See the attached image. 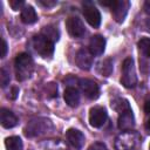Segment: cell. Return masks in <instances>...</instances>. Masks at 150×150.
I'll return each instance as SVG.
<instances>
[{
  "label": "cell",
  "instance_id": "cell-1",
  "mask_svg": "<svg viewBox=\"0 0 150 150\" xmlns=\"http://www.w3.org/2000/svg\"><path fill=\"white\" fill-rule=\"evenodd\" d=\"M14 69L18 81H26L29 79L34 70V61L27 53H20L14 61Z\"/></svg>",
  "mask_w": 150,
  "mask_h": 150
},
{
  "label": "cell",
  "instance_id": "cell-2",
  "mask_svg": "<svg viewBox=\"0 0 150 150\" xmlns=\"http://www.w3.org/2000/svg\"><path fill=\"white\" fill-rule=\"evenodd\" d=\"M53 130V124L48 118L39 117L34 118L25 128V135L27 137H38Z\"/></svg>",
  "mask_w": 150,
  "mask_h": 150
},
{
  "label": "cell",
  "instance_id": "cell-3",
  "mask_svg": "<svg viewBox=\"0 0 150 150\" xmlns=\"http://www.w3.org/2000/svg\"><path fill=\"white\" fill-rule=\"evenodd\" d=\"M141 141V136L136 131H123L115 139L116 150H134Z\"/></svg>",
  "mask_w": 150,
  "mask_h": 150
},
{
  "label": "cell",
  "instance_id": "cell-4",
  "mask_svg": "<svg viewBox=\"0 0 150 150\" xmlns=\"http://www.w3.org/2000/svg\"><path fill=\"white\" fill-rule=\"evenodd\" d=\"M34 50L43 59H49L54 54V42L43 36L42 34L35 35L32 40Z\"/></svg>",
  "mask_w": 150,
  "mask_h": 150
},
{
  "label": "cell",
  "instance_id": "cell-5",
  "mask_svg": "<svg viewBox=\"0 0 150 150\" xmlns=\"http://www.w3.org/2000/svg\"><path fill=\"white\" fill-rule=\"evenodd\" d=\"M121 83L125 88H134L137 83V75L132 57H127L122 63Z\"/></svg>",
  "mask_w": 150,
  "mask_h": 150
},
{
  "label": "cell",
  "instance_id": "cell-6",
  "mask_svg": "<svg viewBox=\"0 0 150 150\" xmlns=\"http://www.w3.org/2000/svg\"><path fill=\"white\" fill-rule=\"evenodd\" d=\"M82 8H83V15L84 19L87 20V22L94 27L97 28L101 23V14L100 11L95 7V5L91 1H83L82 2Z\"/></svg>",
  "mask_w": 150,
  "mask_h": 150
},
{
  "label": "cell",
  "instance_id": "cell-7",
  "mask_svg": "<svg viewBox=\"0 0 150 150\" xmlns=\"http://www.w3.org/2000/svg\"><path fill=\"white\" fill-rule=\"evenodd\" d=\"M130 7V2L128 0H114L112 1V5L110 6V9H111V14H112V18L115 19L116 22L118 23H122L128 14V9Z\"/></svg>",
  "mask_w": 150,
  "mask_h": 150
},
{
  "label": "cell",
  "instance_id": "cell-8",
  "mask_svg": "<svg viewBox=\"0 0 150 150\" xmlns=\"http://www.w3.org/2000/svg\"><path fill=\"white\" fill-rule=\"evenodd\" d=\"M79 87L86 97L89 100H96L100 96V87L98 84L90 79H81L79 80Z\"/></svg>",
  "mask_w": 150,
  "mask_h": 150
},
{
  "label": "cell",
  "instance_id": "cell-9",
  "mask_svg": "<svg viewBox=\"0 0 150 150\" xmlns=\"http://www.w3.org/2000/svg\"><path fill=\"white\" fill-rule=\"evenodd\" d=\"M108 114L103 107L96 105L89 110V123L94 128H101L107 121Z\"/></svg>",
  "mask_w": 150,
  "mask_h": 150
},
{
  "label": "cell",
  "instance_id": "cell-10",
  "mask_svg": "<svg viewBox=\"0 0 150 150\" xmlns=\"http://www.w3.org/2000/svg\"><path fill=\"white\" fill-rule=\"evenodd\" d=\"M66 28L73 38H82L86 33V27L82 20L77 16H70L66 21Z\"/></svg>",
  "mask_w": 150,
  "mask_h": 150
},
{
  "label": "cell",
  "instance_id": "cell-11",
  "mask_svg": "<svg viewBox=\"0 0 150 150\" xmlns=\"http://www.w3.org/2000/svg\"><path fill=\"white\" fill-rule=\"evenodd\" d=\"M117 125H118V129L122 130V131H131L134 129V127H135V116L132 114L131 108L124 110L121 114H118Z\"/></svg>",
  "mask_w": 150,
  "mask_h": 150
},
{
  "label": "cell",
  "instance_id": "cell-12",
  "mask_svg": "<svg viewBox=\"0 0 150 150\" xmlns=\"http://www.w3.org/2000/svg\"><path fill=\"white\" fill-rule=\"evenodd\" d=\"M75 62L77 67L82 70H89L93 66V54L89 52V49L81 48L75 56Z\"/></svg>",
  "mask_w": 150,
  "mask_h": 150
},
{
  "label": "cell",
  "instance_id": "cell-13",
  "mask_svg": "<svg viewBox=\"0 0 150 150\" xmlns=\"http://www.w3.org/2000/svg\"><path fill=\"white\" fill-rule=\"evenodd\" d=\"M66 138H67L68 143H69L74 149H76V150H80V149L83 146L84 141H86L84 135H83L80 130L74 129V128H70V129H68V130L66 131Z\"/></svg>",
  "mask_w": 150,
  "mask_h": 150
},
{
  "label": "cell",
  "instance_id": "cell-14",
  "mask_svg": "<svg viewBox=\"0 0 150 150\" xmlns=\"http://www.w3.org/2000/svg\"><path fill=\"white\" fill-rule=\"evenodd\" d=\"M88 49L95 56L102 55L103 52H104V49H105V39L102 35H98V34L91 36V39L89 41Z\"/></svg>",
  "mask_w": 150,
  "mask_h": 150
},
{
  "label": "cell",
  "instance_id": "cell-15",
  "mask_svg": "<svg viewBox=\"0 0 150 150\" xmlns=\"http://www.w3.org/2000/svg\"><path fill=\"white\" fill-rule=\"evenodd\" d=\"M0 121H1V125L6 129L15 127L19 122L15 114L6 108H1V110H0Z\"/></svg>",
  "mask_w": 150,
  "mask_h": 150
},
{
  "label": "cell",
  "instance_id": "cell-16",
  "mask_svg": "<svg viewBox=\"0 0 150 150\" xmlns=\"http://www.w3.org/2000/svg\"><path fill=\"white\" fill-rule=\"evenodd\" d=\"M63 98L66 101V103L69 105V107H77L79 103H80V94H79V90L74 87H67L66 90H64V94H63Z\"/></svg>",
  "mask_w": 150,
  "mask_h": 150
},
{
  "label": "cell",
  "instance_id": "cell-17",
  "mask_svg": "<svg viewBox=\"0 0 150 150\" xmlns=\"http://www.w3.org/2000/svg\"><path fill=\"white\" fill-rule=\"evenodd\" d=\"M20 19L23 23L26 25H32L34 22L38 21V14L34 9L33 6L30 5H26L22 9H21V14H20Z\"/></svg>",
  "mask_w": 150,
  "mask_h": 150
},
{
  "label": "cell",
  "instance_id": "cell-18",
  "mask_svg": "<svg viewBox=\"0 0 150 150\" xmlns=\"http://www.w3.org/2000/svg\"><path fill=\"white\" fill-rule=\"evenodd\" d=\"M112 60L110 57H107L104 60H102L101 62H98L97 64V73L101 74L102 76H110L112 73Z\"/></svg>",
  "mask_w": 150,
  "mask_h": 150
},
{
  "label": "cell",
  "instance_id": "cell-19",
  "mask_svg": "<svg viewBox=\"0 0 150 150\" xmlns=\"http://www.w3.org/2000/svg\"><path fill=\"white\" fill-rule=\"evenodd\" d=\"M41 34H42L43 36H46L47 39H49L50 41H53L54 43H55V42L59 40V38H60V32H59V29H57L55 26H52V25L43 27L42 30H41Z\"/></svg>",
  "mask_w": 150,
  "mask_h": 150
},
{
  "label": "cell",
  "instance_id": "cell-20",
  "mask_svg": "<svg viewBox=\"0 0 150 150\" xmlns=\"http://www.w3.org/2000/svg\"><path fill=\"white\" fill-rule=\"evenodd\" d=\"M5 146L7 150H22V141L19 136H11L5 139Z\"/></svg>",
  "mask_w": 150,
  "mask_h": 150
},
{
  "label": "cell",
  "instance_id": "cell-21",
  "mask_svg": "<svg viewBox=\"0 0 150 150\" xmlns=\"http://www.w3.org/2000/svg\"><path fill=\"white\" fill-rule=\"evenodd\" d=\"M111 107H112V109L116 110L118 114L123 112V111L127 110V109H130V104H129L128 100H125V98H121V97L115 98V100L111 102Z\"/></svg>",
  "mask_w": 150,
  "mask_h": 150
},
{
  "label": "cell",
  "instance_id": "cell-22",
  "mask_svg": "<svg viewBox=\"0 0 150 150\" xmlns=\"http://www.w3.org/2000/svg\"><path fill=\"white\" fill-rule=\"evenodd\" d=\"M138 48L139 50L143 53L144 56H146L148 59H150V39L148 38H142L138 41Z\"/></svg>",
  "mask_w": 150,
  "mask_h": 150
},
{
  "label": "cell",
  "instance_id": "cell-23",
  "mask_svg": "<svg viewBox=\"0 0 150 150\" xmlns=\"http://www.w3.org/2000/svg\"><path fill=\"white\" fill-rule=\"evenodd\" d=\"M9 81H11L9 71H8L5 67H2V68L0 69V84H1V87L5 88V87L9 83Z\"/></svg>",
  "mask_w": 150,
  "mask_h": 150
},
{
  "label": "cell",
  "instance_id": "cell-24",
  "mask_svg": "<svg viewBox=\"0 0 150 150\" xmlns=\"http://www.w3.org/2000/svg\"><path fill=\"white\" fill-rule=\"evenodd\" d=\"M23 5H25V1L23 0H11L9 1V6L14 11H19Z\"/></svg>",
  "mask_w": 150,
  "mask_h": 150
},
{
  "label": "cell",
  "instance_id": "cell-25",
  "mask_svg": "<svg viewBox=\"0 0 150 150\" xmlns=\"http://www.w3.org/2000/svg\"><path fill=\"white\" fill-rule=\"evenodd\" d=\"M88 150H108V148H107V145H105L104 143L95 142V143H93V144L88 148Z\"/></svg>",
  "mask_w": 150,
  "mask_h": 150
},
{
  "label": "cell",
  "instance_id": "cell-26",
  "mask_svg": "<svg viewBox=\"0 0 150 150\" xmlns=\"http://www.w3.org/2000/svg\"><path fill=\"white\" fill-rule=\"evenodd\" d=\"M39 4H40V5H42V6H45V7L50 8V7L56 6L57 1H55V0H39Z\"/></svg>",
  "mask_w": 150,
  "mask_h": 150
},
{
  "label": "cell",
  "instance_id": "cell-27",
  "mask_svg": "<svg viewBox=\"0 0 150 150\" xmlns=\"http://www.w3.org/2000/svg\"><path fill=\"white\" fill-rule=\"evenodd\" d=\"M7 54V42L5 41V39H1V57L4 59Z\"/></svg>",
  "mask_w": 150,
  "mask_h": 150
},
{
  "label": "cell",
  "instance_id": "cell-28",
  "mask_svg": "<svg viewBox=\"0 0 150 150\" xmlns=\"http://www.w3.org/2000/svg\"><path fill=\"white\" fill-rule=\"evenodd\" d=\"M18 94H19V88L18 87H12V90H11V94L8 95V97L11 100H15L18 97Z\"/></svg>",
  "mask_w": 150,
  "mask_h": 150
},
{
  "label": "cell",
  "instance_id": "cell-29",
  "mask_svg": "<svg viewBox=\"0 0 150 150\" xmlns=\"http://www.w3.org/2000/svg\"><path fill=\"white\" fill-rule=\"evenodd\" d=\"M144 111L145 114H150V95L144 101Z\"/></svg>",
  "mask_w": 150,
  "mask_h": 150
},
{
  "label": "cell",
  "instance_id": "cell-30",
  "mask_svg": "<svg viewBox=\"0 0 150 150\" xmlns=\"http://www.w3.org/2000/svg\"><path fill=\"white\" fill-rule=\"evenodd\" d=\"M143 8H144V12H145L148 15H150V0H146V1L144 2Z\"/></svg>",
  "mask_w": 150,
  "mask_h": 150
},
{
  "label": "cell",
  "instance_id": "cell-31",
  "mask_svg": "<svg viewBox=\"0 0 150 150\" xmlns=\"http://www.w3.org/2000/svg\"><path fill=\"white\" fill-rule=\"evenodd\" d=\"M145 130L150 134V120H148V121H146V123H145Z\"/></svg>",
  "mask_w": 150,
  "mask_h": 150
},
{
  "label": "cell",
  "instance_id": "cell-32",
  "mask_svg": "<svg viewBox=\"0 0 150 150\" xmlns=\"http://www.w3.org/2000/svg\"><path fill=\"white\" fill-rule=\"evenodd\" d=\"M145 28H146L148 32H150V19H148V20L145 21Z\"/></svg>",
  "mask_w": 150,
  "mask_h": 150
},
{
  "label": "cell",
  "instance_id": "cell-33",
  "mask_svg": "<svg viewBox=\"0 0 150 150\" xmlns=\"http://www.w3.org/2000/svg\"><path fill=\"white\" fill-rule=\"evenodd\" d=\"M149 150H150V146H149Z\"/></svg>",
  "mask_w": 150,
  "mask_h": 150
}]
</instances>
